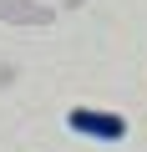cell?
Segmentation results:
<instances>
[{
    "label": "cell",
    "instance_id": "cell-1",
    "mask_svg": "<svg viewBox=\"0 0 147 152\" xmlns=\"http://www.w3.org/2000/svg\"><path fill=\"white\" fill-rule=\"evenodd\" d=\"M66 127L81 132V137H91V142H122L127 137V122L117 112H97V107H76V112L66 117Z\"/></svg>",
    "mask_w": 147,
    "mask_h": 152
}]
</instances>
